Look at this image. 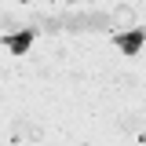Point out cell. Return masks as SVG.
<instances>
[{"label": "cell", "mask_w": 146, "mask_h": 146, "mask_svg": "<svg viewBox=\"0 0 146 146\" xmlns=\"http://www.w3.org/2000/svg\"><path fill=\"white\" fill-rule=\"evenodd\" d=\"M66 33H102V29H113V15L106 11H73V15L62 18Z\"/></svg>", "instance_id": "obj_1"}, {"label": "cell", "mask_w": 146, "mask_h": 146, "mask_svg": "<svg viewBox=\"0 0 146 146\" xmlns=\"http://www.w3.org/2000/svg\"><path fill=\"white\" fill-rule=\"evenodd\" d=\"M143 40H146V29H143V26H131V29H124V33H117L113 44H117L124 55H135L139 48H143Z\"/></svg>", "instance_id": "obj_2"}, {"label": "cell", "mask_w": 146, "mask_h": 146, "mask_svg": "<svg viewBox=\"0 0 146 146\" xmlns=\"http://www.w3.org/2000/svg\"><path fill=\"white\" fill-rule=\"evenodd\" d=\"M33 36H36V26H26V29H15V33H7V51H15V55H22V51H29V44H33Z\"/></svg>", "instance_id": "obj_3"}, {"label": "cell", "mask_w": 146, "mask_h": 146, "mask_svg": "<svg viewBox=\"0 0 146 146\" xmlns=\"http://www.w3.org/2000/svg\"><path fill=\"white\" fill-rule=\"evenodd\" d=\"M131 26H135V7H128V4L113 7V29L124 33V29H131Z\"/></svg>", "instance_id": "obj_4"}, {"label": "cell", "mask_w": 146, "mask_h": 146, "mask_svg": "<svg viewBox=\"0 0 146 146\" xmlns=\"http://www.w3.org/2000/svg\"><path fill=\"white\" fill-rule=\"evenodd\" d=\"M11 139H40V124L15 121V124H11Z\"/></svg>", "instance_id": "obj_5"}, {"label": "cell", "mask_w": 146, "mask_h": 146, "mask_svg": "<svg viewBox=\"0 0 146 146\" xmlns=\"http://www.w3.org/2000/svg\"><path fill=\"white\" fill-rule=\"evenodd\" d=\"M36 29H44V33H62L66 26H62V18H40V22H36Z\"/></svg>", "instance_id": "obj_6"}, {"label": "cell", "mask_w": 146, "mask_h": 146, "mask_svg": "<svg viewBox=\"0 0 146 146\" xmlns=\"http://www.w3.org/2000/svg\"><path fill=\"white\" fill-rule=\"evenodd\" d=\"M117 124L124 128V131H135V128H143V124H146V117H139V113H131V117H121Z\"/></svg>", "instance_id": "obj_7"}, {"label": "cell", "mask_w": 146, "mask_h": 146, "mask_svg": "<svg viewBox=\"0 0 146 146\" xmlns=\"http://www.w3.org/2000/svg\"><path fill=\"white\" fill-rule=\"evenodd\" d=\"M70 4H77V0H70Z\"/></svg>", "instance_id": "obj_8"}]
</instances>
